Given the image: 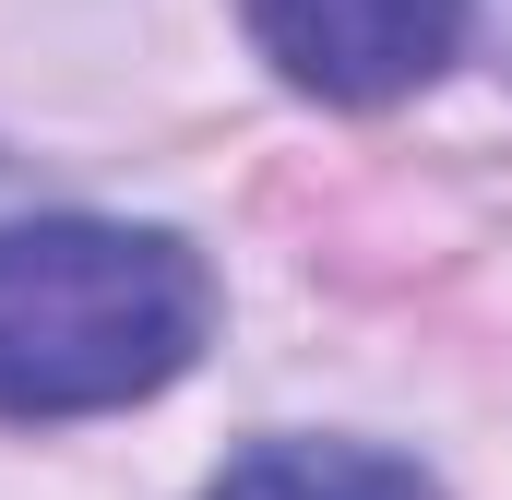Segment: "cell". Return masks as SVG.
Returning <instances> with one entry per match:
<instances>
[{"label": "cell", "mask_w": 512, "mask_h": 500, "mask_svg": "<svg viewBox=\"0 0 512 500\" xmlns=\"http://www.w3.org/2000/svg\"><path fill=\"white\" fill-rule=\"evenodd\" d=\"M215 274L167 227L24 215L0 227V417H108L203 358Z\"/></svg>", "instance_id": "obj_1"}, {"label": "cell", "mask_w": 512, "mask_h": 500, "mask_svg": "<svg viewBox=\"0 0 512 500\" xmlns=\"http://www.w3.org/2000/svg\"><path fill=\"white\" fill-rule=\"evenodd\" d=\"M262 60L322 108H393L465 48V0H251Z\"/></svg>", "instance_id": "obj_2"}, {"label": "cell", "mask_w": 512, "mask_h": 500, "mask_svg": "<svg viewBox=\"0 0 512 500\" xmlns=\"http://www.w3.org/2000/svg\"><path fill=\"white\" fill-rule=\"evenodd\" d=\"M203 500H441L429 465L370 453V441H251Z\"/></svg>", "instance_id": "obj_3"}]
</instances>
